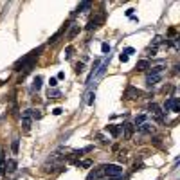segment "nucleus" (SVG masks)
Instances as JSON below:
<instances>
[{"label":"nucleus","mask_w":180,"mask_h":180,"mask_svg":"<svg viewBox=\"0 0 180 180\" xmlns=\"http://www.w3.org/2000/svg\"><path fill=\"white\" fill-rule=\"evenodd\" d=\"M67 27H69V25H67V23H65L63 27H61V29H60V31L56 32V34H54V36H51V40H49V43H56V42H58V38H60V36H61V34H63V32H65V29H67Z\"/></svg>","instance_id":"12"},{"label":"nucleus","mask_w":180,"mask_h":180,"mask_svg":"<svg viewBox=\"0 0 180 180\" xmlns=\"http://www.w3.org/2000/svg\"><path fill=\"white\" fill-rule=\"evenodd\" d=\"M81 166H83V168H90V166H92V160H83Z\"/></svg>","instance_id":"28"},{"label":"nucleus","mask_w":180,"mask_h":180,"mask_svg":"<svg viewBox=\"0 0 180 180\" xmlns=\"http://www.w3.org/2000/svg\"><path fill=\"white\" fill-rule=\"evenodd\" d=\"M140 94H142V92H140L139 88H135L133 85H128L126 90H124V97H126V99H137Z\"/></svg>","instance_id":"2"},{"label":"nucleus","mask_w":180,"mask_h":180,"mask_svg":"<svg viewBox=\"0 0 180 180\" xmlns=\"http://www.w3.org/2000/svg\"><path fill=\"white\" fill-rule=\"evenodd\" d=\"M151 70H149V74H160L162 70H164V65H157V67H149Z\"/></svg>","instance_id":"16"},{"label":"nucleus","mask_w":180,"mask_h":180,"mask_svg":"<svg viewBox=\"0 0 180 180\" xmlns=\"http://www.w3.org/2000/svg\"><path fill=\"white\" fill-rule=\"evenodd\" d=\"M83 70H85V63H76V72L77 74H81Z\"/></svg>","instance_id":"21"},{"label":"nucleus","mask_w":180,"mask_h":180,"mask_svg":"<svg viewBox=\"0 0 180 180\" xmlns=\"http://www.w3.org/2000/svg\"><path fill=\"white\" fill-rule=\"evenodd\" d=\"M95 137L99 139L103 144H108V142H110V140H106V139H105V135H103V133H95Z\"/></svg>","instance_id":"23"},{"label":"nucleus","mask_w":180,"mask_h":180,"mask_svg":"<svg viewBox=\"0 0 180 180\" xmlns=\"http://www.w3.org/2000/svg\"><path fill=\"white\" fill-rule=\"evenodd\" d=\"M4 168H6V171H7V173H15V171H16V168H18V164H16V160H15V159H9L6 164H4Z\"/></svg>","instance_id":"7"},{"label":"nucleus","mask_w":180,"mask_h":180,"mask_svg":"<svg viewBox=\"0 0 180 180\" xmlns=\"http://www.w3.org/2000/svg\"><path fill=\"white\" fill-rule=\"evenodd\" d=\"M119 60H121L123 63H126V61H128V56H126V54H124V52H123V54H121V56H119Z\"/></svg>","instance_id":"30"},{"label":"nucleus","mask_w":180,"mask_h":180,"mask_svg":"<svg viewBox=\"0 0 180 180\" xmlns=\"http://www.w3.org/2000/svg\"><path fill=\"white\" fill-rule=\"evenodd\" d=\"M65 77V72H60V74H58V77H56V79H63Z\"/></svg>","instance_id":"34"},{"label":"nucleus","mask_w":180,"mask_h":180,"mask_svg":"<svg viewBox=\"0 0 180 180\" xmlns=\"http://www.w3.org/2000/svg\"><path fill=\"white\" fill-rule=\"evenodd\" d=\"M148 110L153 114V115H157L159 117V121H162V112H160V106L159 105H155V103H149L148 105Z\"/></svg>","instance_id":"6"},{"label":"nucleus","mask_w":180,"mask_h":180,"mask_svg":"<svg viewBox=\"0 0 180 180\" xmlns=\"http://www.w3.org/2000/svg\"><path fill=\"white\" fill-rule=\"evenodd\" d=\"M160 79H162V76H160V74H148V76H146V86L151 88L153 85H157Z\"/></svg>","instance_id":"4"},{"label":"nucleus","mask_w":180,"mask_h":180,"mask_svg":"<svg viewBox=\"0 0 180 180\" xmlns=\"http://www.w3.org/2000/svg\"><path fill=\"white\" fill-rule=\"evenodd\" d=\"M149 67H151V65H149L148 60H140V61H137V65H135V69L140 70V72H142V70H146V69H149Z\"/></svg>","instance_id":"11"},{"label":"nucleus","mask_w":180,"mask_h":180,"mask_svg":"<svg viewBox=\"0 0 180 180\" xmlns=\"http://www.w3.org/2000/svg\"><path fill=\"white\" fill-rule=\"evenodd\" d=\"M6 164V157H4V151H0V168H4Z\"/></svg>","instance_id":"26"},{"label":"nucleus","mask_w":180,"mask_h":180,"mask_svg":"<svg viewBox=\"0 0 180 180\" xmlns=\"http://www.w3.org/2000/svg\"><path fill=\"white\" fill-rule=\"evenodd\" d=\"M101 51H103V52H110V45H108V43H103V45H101Z\"/></svg>","instance_id":"27"},{"label":"nucleus","mask_w":180,"mask_h":180,"mask_svg":"<svg viewBox=\"0 0 180 180\" xmlns=\"http://www.w3.org/2000/svg\"><path fill=\"white\" fill-rule=\"evenodd\" d=\"M142 123H146V115H144V114H140V115L135 117V121H133V126L137 128V126H140Z\"/></svg>","instance_id":"14"},{"label":"nucleus","mask_w":180,"mask_h":180,"mask_svg":"<svg viewBox=\"0 0 180 180\" xmlns=\"http://www.w3.org/2000/svg\"><path fill=\"white\" fill-rule=\"evenodd\" d=\"M32 88H34L36 92L42 88V76H36V77H34V81H32Z\"/></svg>","instance_id":"13"},{"label":"nucleus","mask_w":180,"mask_h":180,"mask_svg":"<svg viewBox=\"0 0 180 180\" xmlns=\"http://www.w3.org/2000/svg\"><path fill=\"white\" fill-rule=\"evenodd\" d=\"M103 177H108V180H121L123 177V168L119 164H105L101 166Z\"/></svg>","instance_id":"1"},{"label":"nucleus","mask_w":180,"mask_h":180,"mask_svg":"<svg viewBox=\"0 0 180 180\" xmlns=\"http://www.w3.org/2000/svg\"><path fill=\"white\" fill-rule=\"evenodd\" d=\"M90 7H92V4H90V2H83V4H79V6H77V11H76V13H79V11H86V9H90Z\"/></svg>","instance_id":"15"},{"label":"nucleus","mask_w":180,"mask_h":180,"mask_svg":"<svg viewBox=\"0 0 180 180\" xmlns=\"http://www.w3.org/2000/svg\"><path fill=\"white\" fill-rule=\"evenodd\" d=\"M77 32H79V25H72V29L69 31V40H72Z\"/></svg>","instance_id":"17"},{"label":"nucleus","mask_w":180,"mask_h":180,"mask_svg":"<svg viewBox=\"0 0 180 180\" xmlns=\"http://www.w3.org/2000/svg\"><path fill=\"white\" fill-rule=\"evenodd\" d=\"M32 117L34 119H42V112L40 110H32Z\"/></svg>","instance_id":"25"},{"label":"nucleus","mask_w":180,"mask_h":180,"mask_svg":"<svg viewBox=\"0 0 180 180\" xmlns=\"http://www.w3.org/2000/svg\"><path fill=\"white\" fill-rule=\"evenodd\" d=\"M171 112H175V114H178L180 112V101H178V97L175 99V105H173V110Z\"/></svg>","instance_id":"19"},{"label":"nucleus","mask_w":180,"mask_h":180,"mask_svg":"<svg viewBox=\"0 0 180 180\" xmlns=\"http://www.w3.org/2000/svg\"><path fill=\"white\" fill-rule=\"evenodd\" d=\"M49 97H52V99H56V97H60V92H58V90H52V92L49 90Z\"/></svg>","instance_id":"24"},{"label":"nucleus","mask_w":180,"mask_h":180,"mask_svg":"<svg viewBox=\"0 0 180 180\" xmlns=\"http://www.w3.org/2000/svg\"><path fill=\"white\" fill-rule=\"evenodd\" d=\"M11 149H13V153H18V139H15L11 142Z\"/></svg>","instance_id":"20"},{"label":"nucleus","mask_w":180,"mask_h":180,"mask_svg":"<svg viewBox=\"0 0 180 180\" xmlns=\"http://www.w3.org/2000/svg\"><path fill=\"white\" fill-rule=\"evenodd\" d=\"M106 132H108L112 137H119V133H121V128L117 126V124H108V126H106Z\"/></svg>","instance_id":"9"},{"label":"nucleus","mask_w":180,"mask_h":180,"mask_svg":"<svg viewBox=\"0 0 180 180\" xmlns=\"http://www.w3.org/2000/svg\"><path fill=\"white\" fill-rule=\"evenodd\" d=\"M49 85L56 86V85H58V79H56V77H51V79H49Z\"/></svg>","instance_id":"29"},{"label":"nucleus","mask_w":180,"mask_h":180,"mask_svg":"<svg viewBox=\"0 0 180 180\" xmlns=\"http://www.w3.org/2000/svg\"><path fill=\"white\" fill-rule=\"evenodd\" d=\"M133 52H135V51H133V49H132V47H128L126 51H124V54H126V56H128V54H133Z\"/></svg>","instance_id":"33"},{"label":"nucleus","mask_w":180,"mask_h":180,"mask_svg":"<svg viewBox=\"0 0 180 180\" xmlns=\"http://www.w3.org/2000/svg\"><path fill=\"white\" fill-rule=\"evenodd\" d=\"M61 112H63V110H61V108H54V110H52V114H54V115H60V114H61Z\"/></svg>","instance_id":"31"},{"label":"nucleus","mask_w":180,"mask_h":180,"mask_svg":"<svg viewBox=\"0 0 180 180\" xmlns=\"http://www.w3.org/2000/svg\"><path fill=\"white\" fill-rule=\"evenodd\" d=\"M88 97H90V99H88V105H94V97H95V95H94V92H92V94L88 95Z\"/></svg>","instance_id":"32"},{"label":"nucleus","mask_w":180,"mask_h":180,"mask_svg":"<svg viewBox=\"0 0 180 180\" xmlns=\"http://www.w3.org/2000/svg\"><path fill=\"white\" fill-rule=\"evenodd\" d=\"M101 22H103V16H97V18H92V20L88 22V23H86V31H94V29H97V27H99V23H101Z\"/></svg>","instance_id":"5"},{"label":"nucleus","mask_w":180,"mask_h":180,"mask_svg":"<svg viewBox=\"0 0 180 180\" xmlns=\"http://www.w3.org/2000/svg\"><path fill=\"white\" fill-rule=\"evenodd\" d=\"M123 132H124V139H126V140H130V139L133 137L135 126H133L132 123H124V124H123Z\"/></svg>","instance_id":"3"},{"label":"nucleus","mask_w":180,"mask_h":180,"mask_svg":"<svg viewBox=\"0 0 180 180\" xmlns=\"http://www.w3.org/2000/svg\"><path fill=\"white\" fill-rule=\"evenodd\" d=\"M137 130H139V133H151V132H153V124H149L148 121H146V123H142L140 126H137Z\"/></svg>","instance_id":"8"},{"label":"nucleus","mask_w":180,"mask_h":180,"mask_svg":"<svg viewBox=\"0 0 180 180\" xmlns=\"http://www.w3.org/2000/svg\"><path fill=\"white\" fill-rule=\"evenodd\" d=\"M72 52H74V47H72V45H69V47H67V49H65V58H67V60H69V58H70V56H72Z\"/></svg>","instance_id":"18"},{"label":"nucleus","mask_w":180,"mask_h":180,"mask_svg":"<svg viewBox=\"0 0 180 180\" xmlns=\"http://www.w3.org/2000/svg\"><path fill=\"white\" fill-rule=\"evenodd\" d=\"M162 42H164V40H162V36H155V40H153V49H155L157 45H160Z\"/></svg>","instance_id":"22"},{"label":"nucleus","mask_w":180,"mask_h":180,"mask_svg":"<svg viewBox=\"0 0 180 180\" xmlns=\"http://www.w3.org/2000/svg\"><path fill=\"white\" fill-rule=\"evenodd\" d=\"M175 99H177V97H168V99H166V103H164V112H162V114H168V112H171V110H173Z\"/></svg>","instance_id":"10"}]
</instances>
